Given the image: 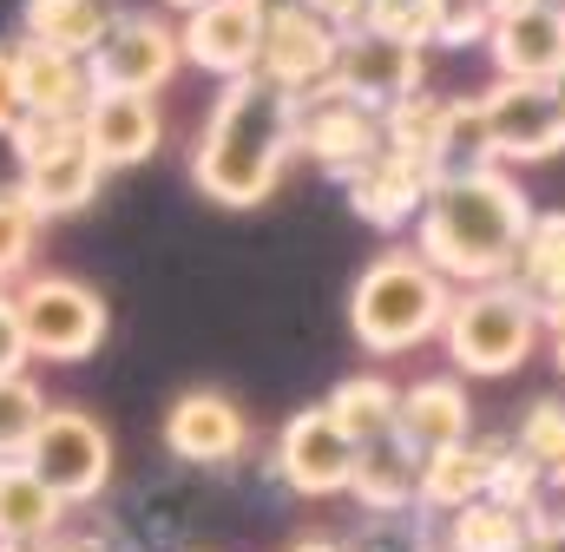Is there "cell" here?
<instances>
[{
	"label": "cell",
	"instance_id": "ee69618b",
	"mask_svg": "<svg viewBox=\"0 0 565 552\" xmlns=\"http://www.w3.org/2000/svg\"><path fill=\"white\" fill-rule=\"evenodd\" d=\"M60 552H99V540H73V546L60 540Z\"/></svg>",
	"mask_w": 565,
	"mask_h": 552
},
{
	"label": "cell",
	"instance_id": "f6af8a7d",
	"mask_svg": "<svg viewBox=\"0 0 565 552\" xmlns=\"http://www.w3.org/2000/svg\"><path fill=\"white\" fill-rule=\"evenodd\" d=\"M164 7H178V13H191V7H204V0H164Z\"/></svg>",
	"mask_w": 565,
	"mask_h": 552
},
{
	"label": "cell",
	"instance_id": "e575fe53",
	"mask_svg": "<svg viewBox=\"0 0 565 552\" xmlns=\"http://www.w3.org/2000/svg\"><path fill=\"white\" fill-rule=\"evenodd\" d=\"M26 336H20V309L13 296H0V375H26Z\"/></svg>",
	"mask_w": 565,
	"mask_h": 552
},
{
	"label": "cell",
	"instance_id": "8992f818",
	"mask_svg": "<svg viewBox=\"0 0 565 552\" xmlns=\"http://www.w3.org/2000/svg\"><path fill=\"white\" fill-rule=\"evenodd\" d=\"M66 507H86V500H99L106 493V480H113V434L93 421L86 408H53L40 414V427H33V440H26V454H20Z\"/></svg>",
	"mask_w": 565,
	"mask_h": 552
},
{
	"label": "cell",
	"instance_id": "d6a6232c",
	"mask_svg": "<svg viewBox=\"0 0 565 552\" xmlns=\"http://www.w3.org/2000/svg\"><path fill=\"white\" fill-rule=\"evenodd\" d=\"M427 13H434L427 40H440V46H473V40L493 33V7L487 0H427Z\"/></svg>",
	"mask_w": 565,
	"mask_h": 552
},
{
	"label": "cell",
	"instance_id": "5bb4252c",
	"mask_svg": "<svg viewBox=\"0 0 565 552\" xmlns=\"http://www.w3.org/2000/svg\"><path fill=\"white\" fill-rule=\"evenodd\" d=\"M257 40H264V0H204L184 13L178 53L217 79H237L257 66Z\"/></svg>",
	"mask_w": 565,
	"mask_h": 552
},
{
	"label": "cell",
	"instance_id": "ac0fdd59",
	"mask_svg": "<svg viewBox=\"0 0 565 552\" xmlns=\"http://www.w3.org/2000/svg\"><path fill=\"white\" fill-rule=\"evenodd\" d=\"M395 434L415 447V454H434V447H454L473 434V402L454 375H427L415 389H402L395 402Z\"/></svg>",
	"mask_w": 565,
	"mask_h": 552
},
{
	"label": "cell",
	"instance_id": "bcb514c9",
	"mask_svg": "<svg viewBox=\"0 0 565 552\" xmlns=\"http://www.w3.org/2000/svg\"><path fill=\"white\" fill-rule=\"evenodd\" d=\"M553 7H559V13H565V0H553Z\"/></svg>",
	"mask_w": 565,
	"mask_h": 552
},
{
	"label": "cell",
	"instance_id": "8d00e7d4",
	"mask_svg": "<svg viewBox=\"0 0 565 552\" xmlns=\"http://www.w3.org/2000/svg\"><path fill=\"white\" fill-rule=\"evenodd\" d=\"M302 7H309L316 20H329L335 33H349V26H362V7H369V0H302Z\"/></svg>",
	"mask_w": 565,
	"mask_h": 552
},
{
	"label": "cell",
	"instance_id": "836d02e7",
	"mask_svg": "<svg viewBox=\"0 0 565 552\" xmlns=\"http://www.w3.org/2000/svg\"><path fill=\"white\" fill-rule=\"evenodd\" d=\"M79 138V119H53V113H26L13 132H7V145H13V158L20 164H33V158H53L60 145H73Z\"/></svg>",
	"mask_w": 565,
	"mask_h": 552
},
{
	"label": "cell",
	"instance_id": "52a82bcc",
	"mask_svg": "<svg viewBox=\"0 0 565 552\" xmlns=\"http://www.w3.org/2000/svg\"><path fill=\"white\" fill-rule=\"evenodd\" d=\"M329 66H335V26L316 20L302 0H270L264 7V40H257V66L270 86H282L289 99L329 86Z\"/></svg>",
	"mask_w": 565,
	"mask_h": 552
},
{
	"label": "cell",
	"instance_id": "83f0119b",
	"mask_svg": "<svg viewBox=\"0 0 565 552\" xmlns=\"http://www.w3.org/2000/svg\"><path fill=\"white\" fill-rule=\"evenodd\" d=\"M447 113H454V99H440V93H408V99H395V106L382 113L388 145L408 151V158H422L427 171H434V151H440V132H447Z\"/></svg>",
	"mask_w": 565,
	"mask_h": 552
},
{
	"label": "cell",
	"instance_id": "603a6c76",
	"mask_svg": "<svg viewBox=\"0 0 565 552\" xmlns=\"http://www.w3.org/2000/svg\"><path fill=\"white\" fill-rule=\"evenodd\" d=\"M113 20H119L113 0H26V7H20V33H26L33 46L73 53V60H93Z\"/></svg>",
	"mask_w": 565,
	"mask_h": 552
},
{
	"label": "cell",
	"instance_id": "d4e9b609",
	"mask_svg": "<svg viewBox=\"0 0 565 552\" xmlns=\"http://www.w3.org/2000/svg\"><path fill=\"white\" fill-rule=\"evenodd\" d=\"M513 283L540 309H565V211H546L526 224L520 257H513Z\"/></svg>",
	"mask_w": 565,
	"mask_h": 552
},
{
	"label": "cell",
	"instance_id": "9c48e42d",
	"mask_svg": "<svg viewBox=\"0 0 565 552\" xmlns=\"http://www.w3.org/2000/svg\"><path fill=\"white\" fill-rule=\"evenodd\" d=\"M382 145H388V126H382L375 106H362V99H349L335 86H316V93L296 99V151H309L316 164H329V171L349 178Z\"/></svg>",
	"mask_w": 565,
	"mask_h": 552
},
{
	"label": "cell",
	"instance_id": "f1b7e54d",
	"mask_svg": "<svg viewBox=\"0 0 565 552\" xmlns=\"http://www.w3.org/2000/svg\"><path fill=\"white\" fill-rule=\"evenodd\" d=\"M513 454L540 474V487H565V402L559 395H546V402L526 408Z\"/></svg>",
	"mask_w": 565,
	"mask_h": 552
},
{
	"label": "cell",
	"instance_id": "8fae6325",
	"mask_svg": "<svg viewBox=\"0 0 565 552\" xmlns=\"http://www.w3.org/2000/svg\"><path fill=\"white\" fill-rule=\"evenodd\" d=\"M329 86L388 113L395 99L422 93V46H402V40H382L369 26H349L335 33V66H329Z\"/></svg>",
	"mask_w": 565,
	"mask_h": 552
},
{
	"label": "cell",
	"instance_id": "ba28073f",
	"mask_svg": "<svg viewBox=\"0 0 565 552\" xmlns=\"http://www.w3.org/2000/svg\"><path fill=\"white\" fill-rule=\"evenodd\" d=\"M480 106V126H487V151L493 164L513 158V164H540V158H559L565 151V113L553 106L546 86L533 79H500L493 93L473 99Z\"/></svg>",
	"mask_w": 565,
	"mask_h": 552
},
{
	"label": "cell",
	"instance_id": "e0dca14e",
	"mask_svg": "<svg viewBox=\"0 0 565 552\" xmlns=\"http://www.w3.org/2000/svg\"><path fill=\"white\" fill-rule=\"evenodd\" d=\"M487 40H493L500 79H533V86H546L565 66V13L553 0H546V7H526V13H500Z\"/></svg>",
	"mask_w": 565,
	"mask_h": 552
},
{
	"label": "cell",
	"instance_id": "ab89813d",
	"mask_svg": "<svg viewBox=\"0 0 565 552\" xmlns=\"http://www.w3.org/2000/svg\"><path fill=\"white\" fill-rule=\"evenodd\" d=\"M0 552H60V540H0Z\"/></svg>",
	"mask_w": 565,
	"mask_h": 552
},
{
	"label": "cell",
	"instance_id": "f35d334b",
	"mask_svg": "<svg viewBox=\"0 0 565 552\" xmlns=\"http://www.w3.org/2000/svg\"><path fill=\"white\" fill-rule=\"evenodd\" d=\"M546 329H553V362H559V375H565V309H546Z\"/></svg>",
	"mask_w": 565,
	"mask_h": 552
},
{
	"label": "cell",
	"instance_id": "1f68e13d",
	"mask_svg": "<svg viewBox=\"0 0 565 552\" xmlns=\"http://www.w3.org/2000/svg\"><path fill=\"white\" fill-rule=\"evenodd\" d=\"M362 26L382 33V40H402V46H427L434 13H427V0H369L362 7Z\"/></svg>",
	"mask_w": 565,
	"mask_h": 552
},
{
	"label": "cell",
	"instance_id": "ffe728a7",
	"mask_svg": "<svg viewBox=\"0 0 565 552\" xmlns=\"http://www.w3.org/2000/svg\"><path fill=\"white\" fill-rule=\"evenodd\" d=\"M13 73H20V99L26 113H53V119H79V106L93 99V66L53 46L20 40L13 46Z\"/></svg>",
	"mask_w": 565,
	"mask_h": 552
},
{
	"label": "cell",
	"instance_id": "3957f363",
	"mask_svg": "<svg viewBox=\"0 0 565 552\" xmlns=\"http://www.w3.org/2000/svg\"><path fill=\"white\" fill-rule=\"evenodd\" d=\"M447 302H454V283L434 270L422 251H388L355 276L349 329L369 355H408V349H427L440 336Z\"/></svg>",
	"mask_w": 565,
	"mask_h": 552
},
{
	"label": "cell",
	"instance_id": "7bdbcfd3",
	"mask_svg": "<svg viewBox=\"0 0 565 552\" xmlns=\"http://www.w3.org/2000/svg\"><path fill=\"white\" fill-rule=\"evenodd\" d=\"M546 93H553V106H559V113H565V66H559V73H553V79H546Z\"/></svg>",
	"mask_w": 565,
	"mask_h": 552
},
{
	"label": "cell",
	"instance_id": "30bf717a",
	"mask_svg": "<svg viewBox=\"0 0 565 552\" xmlns=\"http://www.w3.org/2000/svg\"><path fill=\"white\" fill-rule=\"evenodd\" d=\"M178 33H171V20H158V13H119L113 26H106V40H99V53L86 60L93 66V86H119V93H145V99H158V86H171V73H178Z\"/></svg>",
	"mask_w": 565,
	"mask_h": 552
},
{
	"label": "cell",
	"instance_id": "60d3db41",
	"mask_svg": "<svg viewBox=\"0 0 565 552\" xmlns=\"http://www.w3.org/2000/svg\"><path fill=\"white\" fill-rule=\"evenodd\" d=\"M487 7H493V20H500V13H526V7H546V0H487Z\"/></svg>",
	"mask_w": 565,
	"mask_h": 552
},
{
	"label": "cell",
	"instance_id": "4fadbf2b",
	"mask_svg": "<svg viewBox=\"0 0 565 552\" xmlns=\"http://www.w3.org/2000/svg\"><path fill=\"white\" fill-rule=\"evenodd\" d=\"M349 467H355V440L329 421V408L289 414L277 434V474L302 493V500H329V493H349Z\"/></svg>",
	"mask_w": 565,
	"mask_h": 552
},
{
	"label": "cell",
	"instance_id": "7dc6e473",
	"mask_svg": "<svg viewBox=\"0 0 565 552\" xmlns=\"http://www.w3.org/2000/svg\"><path fill=\"white\" fill-rule=\"evenodd\" d=\"M264 7H270V0H264Z\"/></svg>",
	"mask_w": 565,
	"mask_h": 552
},
{
	"label": "cell",
	"instance_id": "277c9868",
	"mask_svg": "<svg viewBox=\"0 0 565 552\" xmlns=\"http://www.w3.org/2000/svg\"><path fill=\"white\" fill-rule=\"evenodd\" d=\"M540 329H546V309L520 289V283H467V296L447 302V322H440V342H447V362L460 375H513L533 362L540 349Z\"/></svg>",
	"mask_w": 565,
	"mask_h": 552
},
{
	"label": "cell",
	"instance_id": "6da1fadb",
	"mask_svg": "<svg viewBox=\"0 0 565 552\" xmlns=\"http://www.w3.org/2000/svg\"><path fill=\"white\" fill-rule=\"evenodd\" d=\"M289 151H296V99L264 73H237L204 113V132L191 145V184L224 211H257L282 184Z\"/></svg>",
	"mask_w": 565,
	"mask_h": 552
},
{
	"label": "cell",
	"instance_id": "74e56055",
	"mask_svg": "<svg viewBox=\"0 0 565 552\" xmlns=\"http://www.w3.org/2000/svg\"><path fill=\"white\" fill-rule=\"evenodd\" d=\"M526 552H565V513H533V533H526Z\"/></svg>",
	"mask_w": 565,
	"mask_h": 552
},
{
	"label": "cell",
	"instance_id": "4dcf8cb0",
	"mask_svg": "<svg viewBox=\"0 0 565 552\" xmlns=\"http://www.w3.org/2000/svg\"><path fill=\"white\" fill-rule=\"evenodd\" d=\"M40 211L20 198V191H0V283H13V276L33 264V251H40Z\"/></svg>",
	"mask_w": 565,
	"mask_h": 552
},
{
	"label": "cell",
	"instance_id": "cb8c5ba5",
	"mask_svg": "<svg viewBox=\"0 0 565 552\" xmlns=\"http://www.w3.org/2000/svg\"><path fill=\"white\" fill-rule=\"evenodd\" d=\"M60 520H66V500L26 460H0V540H53Z\"/></svg>",
	"mask_w": 565,
	"mask_h": 552
},
{
	"label": "cell",
	"instance_id": "d6986e66",
	"mask_svg": "<svg viewBox=\"0 0 565 552\" xmlns=\"http://www.w3.org/2000/svg\"><path fill=\"white\" fill-rule=\"evenodd\" d=\"M349 493L369 507V513H408L422 500V454L402 440V434H382L369 447H355V467H349Z\"/></svg>",
	"mask_w": 565,
	"mask_h": 552
},
{
	"label": "cell",
	"instance_id": "4316f807",
	"mask_svg": "<svg viewBox=\"0 0 565 552\" xmlns=\"http://www.w3.org/2000/svg\"><path fill=\"white\" fill-rule=\"evenodd\" d=\"M526 533H533V513L507 500H473L447 513V552H526Z\"/></svg>",
	"mask_w": 565,
	"mask_h": 552
},
{
	"label": "cell",
	"instance_id": "484cf974",
	"mask_svg": "<svg viewBox=\"0 0 565 552\" xmlns=\"http://www.w3.org/2000/svg\"><path fill=\"white\" fill-rule=\"evenodd\" d=\"M395 402H402L395 382H382V375H349V382H335V395H329L322 408H329V421H335L355 447H369V440L395 434Z\"/></svg>",
	"mask_w": 565,
	"mask_h": 552
},
{
	"label": "cell",
	"instance_id": "2e32d148",
	"mask_svg": "<svg viewBox=\"0 0 565 552\" xmlns=\"http://www.w3.org/2000/svg\"><path fill=\"white\" fill-rule=\"evenodd\" d=\"M349 204L375 224V231H402V224H415L427 204V191H434V171H427L422 158H408V151H395V145H382L375 158H362L349 178Z\"/></svg>",
	"mask_w": 565,
	"mask_h": 552
},
{
	"label": "cell",
	"instance_id": "f546056e",
	"mask_svg": "<svg viewBox=\"0 0 565 552\" xmlns=\"http://www.w3.org/2000/svg\"><path fill=\"white\" fill-rule=\"evenodd\" d=\"M40 414H46V395H40L33 375H0V460H20L26 454Z\"/></svg>",
	"mask_w": 565,
	"mask_h": 552
},
{
	"label": "cell",
	"instance_id": "7a4b0ae2",
	"mask_svg": "<svg viewBox=\"0 0 565 552\" xmlns=\"http://www.w3.org/2000/svg\"><path fill=\"white\" fill-rule=\"evenodd\" d=\"M526 224H533V204H526V191L500 164H480V171H460V178H434L422 217H415L422 257L447 283L454 276L460 283H500V276H513Z\"/></svg>",
	"mask_w": 565,
	"mask_h": 552
},
{
	"label": "cell",
	"instance_id": "d590c367",
	"mask_svg": "<svg viewBox=\"0 0 565 552\" xmlns=\"http://www.w3.org/2000/svg\"><path fill=\"white\" fill-rule=\"evenodd\" d=\"M26 119V99H20V73H13V46H0V138Z\"/></svg>",
	"mask_w": 565,
	"mask_h": 552
},
{
	"label": "cell",
	"instance_id": "5b68a950",
	"mask_svg": "<svg viewBox=\"0 0 565 552\" xmlns=\"http://www.w3.org/2000/svg\"><path fill=\"white\" fill-rule=\"evenodd\" d=\"M20 336L40 362H86L106 342V296L79 276H33L20 296Z\"/></svg>",
	"mask_w": 565,
	"mask_h": 552
},
{
	"label": "cell",
	"instance_id": "7402d4cb",
	"mask_svg": "<svg viewBox=\"0 0 565 552\" xmlns=\"http://www.w3.org/2000/svg\"><path fill=\"white\" fill-rule=\"evenodd\" d=\"M99 164H93V151L73 138V145H60L53 158H33V164H20V198L40 211V217H73V211H86L93 204V191H99Z\"/></svg>",
	"mask_w": 565,
	"mask_h": 552
},
{
	"label": "cell",
	"instance_id": "9a60e30c",
	"mask_svg": "<svg viewBox=\"0 0 565 552\" xmlns=\"http://www.w3.org/2000/svg\"><path fill=\"white\" fill-rule=\"evenodd\" d=\"M164 447L178 460H191V467H224V460H237L250 447V421H244V408L231 395L191 389V395H178L171 414H164Z\"/></svg>",
	"mask_w": 565,
	"mask_h": 552
},
{
	"label": "cell",
	"instance_id": "7c38bea8",
	"mask_svg": "<svg viewBox=\"0 0 565 552\" xmlns=\"http://www.w3.org/2000/svg\"><path fill=\"white\" fill-rule=\"evenodd\" d=\"M79 145L93 151L99 171H132V164H145L164 145L158 99L119 93V86H93V99L79 106Z\"/></svg>",
	"mask_w": 565,
	"mask_h": 552
},
{
	"label": "cell",
	"instance_id": "44dd1931",
	"mask_svg": "<svg viewBox=\"0 0 565 552\" xmlns=\"http://www.w3.org/2000/svg\"><path fill=\"white\" fill-rule=\"evenodd\" d=\"M493 460H500V447H493V440H473V434L454 440V447L422 454V500H415V507L460 513V507L487 500V487H493Z\"/></svg>",
	"mask_w": 565,
	"mask_h": 552
},
{
	"label": "cell",
	"instance_id": "b9f144b4",
	"mask_svg": "<svg viewBox=\"0 0 565 552\" xmlns=\"http://www.w3.org/2000/svg\"><path fill=\"white\" fill-rule=\"evenodd\" d=\"M289 552H349V546H335V540H296Z\"/></svg>",
	"mask_w": 565,
	"mask_h": 552
}]
</instances>
